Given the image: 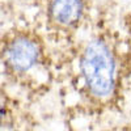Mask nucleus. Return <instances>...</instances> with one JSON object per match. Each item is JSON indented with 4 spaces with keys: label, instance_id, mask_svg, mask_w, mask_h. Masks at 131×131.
I'll return each instance as SVG.
<instances>
[{
    "label": "nucleus",
    "instance_id": "1",
    "mask_svg": "<svg viewBox=\"0 0 131 131\" xmlns=\"http://www.w3.org/2000/svg\"><path fill=\"white\" fill-rule=\"evenodd\" d=\"M80 68L86 86L94 96L105 97L113 92L114 58L102 41L94 39L86 45L81 57Z\"/></svg>",
    "mask_w": 131,
    "mask_h": 131
},
{
    "label": "nucleus",
    "instance_id": "2",
    "mask_svg": "<svg viewBox=\"0 0 131 131\" xmlns=\"http://www.w3.org/2000/svg\"><path fill=\"white\" fill-rule=\"evenodd\" d=\"M38 58L37 46L28 38H16L7 49V59L9 64L17 71H28Z\"/></svg>",
    "mask_w": 131,
    "mask_h": 131
},
{
    "label": "nucleus",
    "instance_id": "3",
    "mask_svg": "<svg viewBox=\"0 0 131 131\" xmlns=\"http://www.w3.org/2000/svg\"><path fill=\"white\" fill-rule=\"evenodd\" d=\"M81 0H54L51 3V15L62 25H72L81 16Z\"/></svg>",
    "mask_w": 131,
    "mask_h": 131
}]
</instances>
